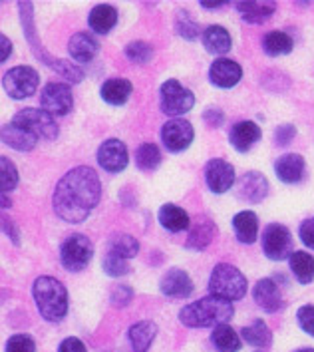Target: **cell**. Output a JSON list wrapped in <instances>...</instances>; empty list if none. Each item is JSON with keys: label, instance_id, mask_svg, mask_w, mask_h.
<instances>
[{"label": "cell", "instance_id": "9a60e30c", "mask_svg": "<svg viewBox=\"0 0 314 352\" xmlns=\"http://www.w3.org/2000/svg\"><path fill=\"white\" fill-rule=\"evenodd\" d=\"M243 78V70L237 62L227 60V58H219L211 64L209 70V80L213 82V86L217 88H233L237 86Z\"/></svg>", "mask_w": 314, "mask_h": 352}, {"label": "cell", "instance_id": "5b68a950", "mask_svg": "<svg viewBox=\"0 0 314 352\" xmlns=\"http://www.w3.org/2000/svg\"><path fill=\"white\" fill-rule=\"evenodd\" d=\"M209 293L223 300H239L247 293V278L237 267L221 263L213 269L209 278Z\"/></svg>", "mask_w": 314, "mask_h": 352}, {"label": "cell", "instance_id": "3957f363", "mask_svg": "<svg viewBox=\"0 0 314 352\" xmlns=\"http://www.w3.org/2000/svg\"><path fill=\"white\" fill-rule=\"evenodd\" d=\"M32 297L40 315L50 322H60L68 313V293L58 278L38 277L32 287Z\"/></svg>", "mask_w": 314, "mask_h": 352}, {"label": "cell", "instance_id": "d6a6232c", "mask_svg": "<svg viewBox=\"0 0 314 352\" xmlns=\"http://www.w3.org/2000/svg\"><path fill=\"white\" fill-rule=\"evenodd\" d=\"M211 340H213L215 349L219 352H237L240 349L239 334L235 333L229 324L217 327L211 334Z\"/></svg>", "mask_w": 314, "mask_h": 352}, {"label": "cell", "instance_id": "b9f144b4", "mask_svg": "<svg viewBox=\"0 0 314 352\" xmlns=\"http://www.w3.org/2000/svg\"><path fill=\"white\" fill-rule=\"evenodd\" d=\"M298 322H300V329L304 333L314 336V305H304L298 311Z\"/></svg>", "mask_w": 314, "mask_h": 352}, {"label": "cell", "instance_id": "4dcf8cb0", "mask_svg": "<svg viewBox=\"0 0 314 352\" xmlns=\"http://www.w3.org/2000/svg\"><path fill=\"white\" fill-rule=\"evenodd\" d=\"M291 269H293V273H295V277L298 278V283H302V285H309V283H313L314 280V259L309 255V253H304V251H295V253H291Z\"/></svg>", "mask_w": 314, "mask_h": 352}, {"label": "cell", "instance_id": "44dd1931", "mask_svg": "<svg viewBox=\"0 0 314 352\" xmlns=\"http://www.w3.org/2000/svg\"><path fill=\"white\" fill-rule=\"evenodd\" d=\"M100 50V44L92 34H86V32H78L74 36L70 38V44H68V52L74 58L76 62H90L93 60V56L98 54Z\"/></svg>", "mask_w": 314, "mask_h": 352}, {"label": "cell", "instance_id": "d590c367", "mask_svg": "<svg viewBox=\"0 0 314 352\" xmlns=\"http://www.w3.org/2000/svg\"><path fill=\"white\" fill-rule=\"evenodd\" d=\"M135 162H137L139 169L153 171L155 167L161 164V151L153 144H144V146H139L137 153H135Z\"/></svg>", "mask_w": 314, "mask_h": 352}, {"label": "cell", "instance_id": "52a82bcc", "mask_svg": "<svg viewBox=\"0 0 314 352\" xmlns=\"http://www.w3.org/2000/svg\"><path fill=\"white\" fill-rule=\"evenodd\" d=\"M12 124H16L20 128L34 133L36 138H44V140H54L58 135V124H56L54 116L46 110L24 108L14 116Z\"/></svg>", "mask_w": 314, "mask_h": 352}, {"label": "cell", "instance_id": "c3c4849f", "mask_svg": "<svg viewBox=\"0 0 314 352\" xmlns=\"http://www.w3.org/2000/svg\"><path fill=\"white\" fill-rule=\"evenodd\" d=\"M12 52V44H10V40L6 36H0V60L4 62V60H8V56Z\"/></svg>", "mask_w": 314, "mask_h": 352}, {"label": "cell", "instance_id": "83f0119b", "mask_svg": "<svg viewBox=\"0 0 314 352\" xmlns=\"http://www.w3.org/2000/svg\"><path fill=\"white\" fill-rule=\"evenodd\" d=\"M159 223L166 227L169 233H179V231H185L189 227V215L185 213V209H181V207L167 204L159 209Z\"/></svg>", "mask_w": 314, "mask_h": 352}, {"label": "cell", "instance_id": "6da1fadb", "mask_svg": "<svg viewBox=\"0 0 314 352\" xmlns=\"http://www.w3.org/2000/svg\"><path fill=\"white\" fill-rule=\"evenodd\" d=\"M102 186L98 173L90 167H76L68 171L54 191V211L60 219L68 223H82L88 219L100 201Z\"/></svg>", "mask_w": 314, "mask_h": 352}, {"label": "cell", "instance_id": "484cf974", "mask_svg": "<svg viewBox=\"0 0 314 352\" xmlns=\"http://www.w3.org/2000/svg\"><path fill=\"white\" fill-rule=\"evenodd\" d=\"M131 90H133L131 82L124 80V78H111L102 86V98H104V102H108L111 106H122L128 102Z\"/></svg>", "mask_w": 314, "mask_h": 352}, {"label": "cell", "instance_id": "d6986e66", "mask_svg": "<svg viewBox=\"0 0 314 352\" xmlns=\"http://www.w3.org/2000/svg\"><path fill=\"white\" fill-rule=\"evenodd\" d=\"M278 179L284 184H296L304 175V157L298 153H284L280 155L275 164Z\"/></svg>", "mask_w": 314, "mask_h": 352}, {"label": "cell", "instance_id": "ab89813d", "mask_svg": "<svg viewBox=\"0 0 314 352\" xmlns=\"http://www.w3.org/2000/svg\"><path fill=\"white\" fill-rule=\"evenodd\" d=\"M175 30H177V34L181 38H185V40H195V38H197V32H199L195 20L191 19L187 12H179V14H177V19H175Z\"/></svg>", "mask_w": 314, "mask_h": 352}, {"label": "cell", "instance_id": "f35d334b", "mask_svg": "<svg viewBox=\"0 0 314 352\" xmlns=\"http://www.w3.org/2000/svg\"><path fill=\"white\" fill-rule=\"evenodd\" d=\"M104 271L110 277H122V275L130 273V263H128V259L120 257V255L108 253L106 259H104Z\"/></svg>", "mask_w": 314, "mask_h": 352}, {"label": "cell", "instance_id": "30bf717a", "mask_svg": "<svg viewBox=\"0 0 314 352\" xmlns=\"http://www.w3.org/2000/svg\"><path fill=\"white\" fill-rule=\"evenodd\" d=\"M293 247L291 231L280 225V223H271L265 233H262V251L271 261H282L289 257Z\"/></svg>", "mask_w": 314, "mask_h": 352}, {"label": "cell", "instance_id": "7a4b0ae2", "mask_svg": "<svg viewBox=\"0 0 314 352\" xmlns=\"http://www.w3.org/2000/svg\"><path fill=\"white\" fill-rule=\"evenodd\" d=\"M233 316V307L229 300L223 298L209 297L199 298L193 305H187L179 313V320L185 327H193V329H205V327H221L227 324Z\"/></svg>", "mask_w": 314, "mask_h": 352}, {"label": "cell", "instance_id": "ffe728a7", "mask_svg": "<svg viewBox=\"0 0 314 352\" xmlns=\"http://www.w3.org/2000/svg\"><path fill=\"white\" fill-rule=\"evenodd\" d=\"M2 142L16 151H30L36 146L38 138L16 124H6V126H2Z\"/></svg>", "mask_w": 314, "mask_h": 352}, {"label": "cell", "instance_id": "cb8c5ba5", "mask_svg": "<svg viewBox=\"0 0 314 352\" xmlns=\"http://www.w3.org/2000/svg\"><path fill=\"white\" fill-rule=\"evenodd\" d=\"M88 22L96 34H108L117 24V10L111 4H98L92 8Z\"/></svg>", "mask_w": 314, "mask_h": 352}, {"label": "cell", "instance_id": "ac0fdd59", "mask_svg": "<svg viewBox=\"0 0 314 352\" xmlns=\"http://www.w3.org/2000/svg\"><path fill=\"white\" fill-rule=\"evenodd\" d=\"M269 193V184L267 177L259 171H249L240 177L239 195L243 199L251 201V204H259L267 197Z\"/></svg>", "mask_w": 314, "mask_h": 352}, {"label": "cell", "instance_id": "7c38bea8", "mask_svg": "<svg viewBox=\"0 0 314 352\" xmlns=\"http://www.w3.org/2000/svg\"><path fill=\"white\" fill-rule=\"evenodd\" d=\"M193 126L183 118H173L161 128V142L171 151H183L193 142Z\"/></svg>", "mask_w": 314, "mask_h": 352}, {"label": "cell", "instance_id": "4316f807", "mask_svg": "<svg viewBox=\"0 0 314 352\" xmlns=\"http://www.w3.org/2000/svg\"><path fill=\"white\" fill-rule=\"evenodd\" d=\"M275 2H239L237 10L243 19L251 24H262L275 14Z\"/></svg>", "mask_w": 314, "mask_h": 352}, {"label": "cell", "instance_id": "7dc6e473", "mask_svg": "<svg viewBox=\"0 0 314 352\" xmlns=\"http://www.w3.org/2000/svg\"><path fill=\"white\" fill-rule=\"evenodd\" d=\"M203 118H205V122H207V124H211V126H215V128H217V126H221L223 120H225V116H223V111L213 110V108H211V110L205 111Z\"/></svg>", "mask_w": 314, "mask_h": 352}, {"label": "cell", "instance_id": "d4e9b609", "mask_svg": "<svg viewBox=\"0 0 314 352\" xmlns=\"http://www.w3.org/2000/svg\"><path fill=\"white\" fill-rule=\"evenodd\" d=\"M157 334V327L151 320H139L130 329V344L133 352H146L151 346V340Z\"/></svg>", "mask_w": 314, "mask_h": 352}, {"label": "cell", "instance_id": "2e32d148", "mask_svg": "<svg viewBox=\"0 0 314 352\" xmlns=\"http://www.w3.org/2000/svg\"><path fill=\"white\" fill-rule=\"evenodd\" d=\"M159 289L166 297L187 298L193 293V280L181 269H171L167 271L166 277L161 278Z\"/></svg>", "mask_w": 314, "mask_h": 352}, {"label": "cell", "instance_id": "60d3db41", "mask_svg": "<svg viewBox=\"0 0 314 352\" xmlns=\"http://www.w3.org/2000/svg\"><path fill=\"white\" fill-rule=\"evenodd\" d=\"M6 352H36L34 338L28 334H14L6 342Z\"/></svg>", "mask_w": 314, "mask_h": 352}, {"label": "cell", "instance_id": "603a6c76", "mask_svg": "<svg viewBox=\"0 0 314 352\" xmlns=\"http://www.w3.org/2000/svg\"><path fill=\"white\" fill-rule=\"evenodd\" d=\"M233 227H235V235L240 243L251 245L257 241L259 237V219L253 211H240L233 219Z\"/></svg>", "mask_w": 314, "mask_h": 352}, {"label": "cell", "instance_id": "bcb514c9", "mask_svg": "<svg viewBox=\"0 0 314 352\" xmlns=\"http://www.w3.org/2000/svg\"><path fill=\"white\" fill-rule=\"evenodd\" d=\"M111 300H113L115 305L124 307L126 302H130L131 300V289L130 287H124V285L115 287V291H113V295H111Z\"/></svg>", "mask_w": 314, "mask_h": 352}, {"label": "cell", "instance_id": "7402d4cb", "mask_svg": "<svg viewBox=\"0 0 314 352\" xmlns=\"http://www.w3.org/2000/svg\"><path fill=\"white\" fill-rule=\"evenodd\" d=\"M260 140V130L255 122H239L231 130V144L239 151H249Z\"/></svg>", "mask_w": 314, "mask_h": 352}, {"label": "cell", "instance_id": "ba28073f", "mask_svg": "<svg viewBox=\"0 0 314 352\" xmlns=\"http://www.w3.org/2000/svg\"><path fill=\"white\" fill-rule=\"evenodd\" d=\"M38 82H40V76L30 66H14L2 78L4 92L14 100L32 96L38 90Z\"/></svg>", "mask_w": 314, "mask_h": 352}, {"label": "cell", "instance_id": "1f68e13d", "mask_svg": "<svg viewBox=\"0 0 314 352\" xmlns=\"http://www.w3.org/2000/svg\"><path fill=\"white\" fill-rule=\"evenodd\" d=\"M240 336L257 349H267L273 342V333L269 331V327L262 320H255L253 324L245 327L240 331Z\"/></svg>", "mask_w": 314, "mask_h": 352}, {"label": "cell", "instance_id": "ee69618b", "mask_svg": "<svg viewBox=\"0 0 314 352\" xmlns=\"http://www.w3.org/2000/svg\"><path fill=\"white\" fill-rule=\"evenodd\" d=\"M300 239L306 247L314 249V217L302 221V225H300Z\"/></svg>", "mask_w": 314, "mask_h": 352}, {"label": "cell", "instance_id": "9c48e42d", "mask_svg": "<svg viewBox=\"0 0 314 352\" xmlns=\"http://www.w3.org/2000/svg\"><path fill=\"white\" fill-rule=\"evenodd\" d=\"M159 100H161V110L167 116H181L189 111L195 104V96L191 90L181 86L177 80H167L159 88Z\"/></svg>", "mask_w": 314, "mask_h": 352}, {"label": "cell", "instance_id": "f546056e", "mask_svg": "<svg viewBox=\"0 0 314 352\" xmlns=\"http://www.w3.org/2000/svg\"><path fill=\"white\" fill-rule=\"evenodd\" d=\"M215 237V225L207 219H199V221L193 225L189 237H187V247L189 249H197V251H203L207 249L211 241Z\"/></svg>", "mask_w": 314, "mask_h": 352}, {"label": "cell", "instance_id": "5bb4252c", "mask_svg": "<svg viewBox=\"0 0 314 352\" xmlns=\"http://www.w3.org/2000/svg\"><path fill=\"white\" fill-rule=\"evenodd\" d=\"M205 182L213 193H225L235 184V169L225 160H211L205 167Z\"/></svg>", "mask_w": 314, "mask_h": 352}, {"label": "cell", "instance_id": "836d02e7", "mask_svg": "<svg viewBox=\"0 0 314 352\" xmlns=\"http://www.w3.org/2000/svg\"><path fill=\"white\" fill-rule=\"evenodd\" d=\"M262 48L265 52L271 56L289 54L293 50V38L280 30H273L267 36L262 38Z\"/></svg>", "mask_w": 314, "mask_h": 352}, {"label": "cell", "instance_id": "e0dca14e", "mask_svg": "<svg viewBox=\"0 0 314 352\" xmlns=\"http://www.w3.org/2000/svg\"><path fill=\"white\" fill-rule=\"evenodd\" d=\"M253 297L265 313H278L282 309V297L273 278H260L255 285Z\"/></svg>", "mask_w": 314, "mask_h": 352}, {"label": "cell", "instance_id": "f1b7e54d", "mask_svg": "<svg viewBox=\"0 0 314 352\" xmlns=\"http://www.w3.org/2000/svg\"><path fill=\"white\" fill-rule=\"evenodd\" d=\"M203 46L209 54H227L231 50V34L221 26H209L203 32Z\"/></svg>", "mask_w": 314, "mask_h": 352}, {"label": "cell", "instance_id": "f6af8a7d", "mask_svg": "<svg viewBox=\"0 0 314 352\" xmlns=\"http://www.w3.org/2000/svg\"><path fill=\"white\" fill-rule=\"evenodd\" d=\"M58 352H88V351H86V346H84V342H82L80 338L70 336V338L62 340V344H60Z\"/></svg>", "mask_w": 314, "mask_h": 352}, {"label": "cell", "instance_id": "8fae6325", "mask_svg": "<svg viewBox=\"0 0 314 352\" xmlns=\"http://www.w3.org/2000/svg\"><path fill=\"white\" fill-rule=\"evenodd\" d=\"M42 110H46L52 116H66L70 113L72 106H74V96L70 86L66 84H48L44 90H42Z\"/></svg>", "mask_w": 314, "mask_h": 352}, {"label": "cell", "instance_id": "277c9868", "mask_svg": "<svg viewBox=\"0 0 314 352\" xmlns=\"http://www.w3.org/2000/svg\"><path fill=\"white\" fill-rule=\"evenodd\" d=\"M19 6H20V16H22L24 32H26L28 42H30V46H32V50L36 52L38 58H40L46 66H50L54 72H58L60 76H64L68 82H80V80L84 78L82 70H78L74 64H70V62H66V60L52 58L50 54H46V50H42V48L38 46L36 30L32 28V16H34V12H32V4H30V2H20Z\"/></svg>", "mask_w": 314, "mask_h": 352}, {"label": "cell", "instance_id": "681fc988", "mask_svg": "<svg viewBox=\"0 0 314 352\" xmlns=\"http://www.w3.org/2000/svg\"><path fill=\"white\" fill-rule=\"evenodd\" d=\"M2 229H4V233H6V235H10V239H12V241H14V243H19V241H20L19 235L14 233V225H12V223L8 221L6 217L2 219Z\"/></svg>", "mask_w": 314, "mask_h": 352}, {"label": "cell", "instance_id": "8992f818", "mask_svg": "<svg viewBox=\"0 0 314 352\" xmlns=\"http://www.w3.org/2000/svg\"><path fill=\"white\" fill-rule=\"evenodd\" d=\"M92 241L86 235H82V233L70 235L66 241L62 243V249H60V259H62L64 269H68L72 273H78V271L86 269L88 263L92 261Z\"/></svg>", "mask_w": 314, "mask_h": 352}, {"label": "cell", "instance_id": "4fadbf2b", "mask_svg": "<svg viewBox=\"0 0 314 352\" xmlns=\"http://www.w3.org/2000/svg\"><path fill=\"white\" fill-rule=\"evenodd\" d=\"M128 149L120 140H106L98 149V164L110 173H120L128 166Z\"/></svg>", "mask_w": 314, "mask_h": 352}, {"label": "cell", "instance_id": "f907efd6", "mask_svg": "<svg viewBox=\"0 0 314 352\" xmlns=\"http://www.w3.org/2000/svg\"><path fill=\"white\" fill-rule=\"evenodd\" d=\"M201 4H203L205 8H219V6H225L227 2H207V0H203Z\"/></svg>", "mask_w": 314, "mask_h": 352}, {"label": "cell", "instance_id": "e575fe53", "mask_svg": "<svg viewBox=\"0 0 314 352\" xmlns=\"http://www.w3.org/2000/svg\"><path fill=\"white\" fill-rule=\"evenodd\" d=\"M139 251V243L137 239H133L131 235L126 233H120V235H113V239L110 243V253L113 255H120L124 259H133Z\"/></svg>", "mask_w": 314, "mask_h": 352}, {"label": "cell", "instance_id": "816d5d0a", "mask_svg": "<svg viewBox=\"0 0 314 352\" xmlns=\"http://www.w3.org/2000/svg\"><path fill=\"white\" fill-rule=\"evenodd\" d=\"M298 352H314V349H302V351H298Z\"/></svg>", "mask_w": 314, "mask_h": 352}, {"label": "cell", "instance_id": "8d00e7d4", "mask_svg": "<svg viewBox=\"0 0 314 352\" xmlns=\"http://www.w3.org/2000/svg\"><path fill=\"white\" fill-rule=\"evenodd\" d=\"M0 169H2V182H0V186H2L4 193H8V191H12L14 187L19 186V171H16V167H14V164L8 157H2L0 160Z\"/></svg>", "mask_w": 314, "mask_h": 352}, {"label": "cell", "instance_id": "74e56055", "mask_svg": "<svg viewBox=\"0 0 314 352\" xmlns=\"http://www.w3.org/2000/svg\"><path fill=\"white\" fill-rule=\"evenodd\" d=\"M126 56L137 62V64H148L149 60L153 58V48L149 46L148 42H131L126 46Z\"/></svg>", "mask_w": 314, "mask_h": 352}, {"label": "cell", "instance_id": "7bdbcfd3", "mask_svg": "<svg viewBox=\"0 0 314 352\" xmlns=\"http://www.w3.org/2000/svg\"><path fill=\"white\" fill-rule=\"evenodd\" d=\"M295 126H289V124H287V126H280V128H278L277 133H275V140H277L278 146L284 148V146H289V144L295 140Z\"/></svg>", "mask_w": 314, "mask_h": 352}]
</instances>
